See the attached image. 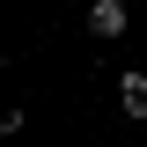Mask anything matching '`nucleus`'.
I'll return each instance as SVG.
<instances>
[{
    "instance_id": "nucleus-1",
    "label": "nucleus",
    "mask_w": 147,
    "mask_h": 147,
    "mask_svg": "<svg viewBox=\"0 0 147 147\" xmlns=\"http://www.w3.org/2000/svg\"><path fill=\"white\" fill-rule=\"evenodd\" d=\"M125 22H132L125 0H88V30L103 37V44H118V37H125Z\"/></svg>"
},
{
    "instance_id": "nucleus-2",
    "label": "nucleus",
    "mask_w": 147,
    "mask_h": 147,
    "mask_svg": "<svg viewBox=\"0 0 147 147\" xmlns=\"http://www.w3.org/2000/svg\"><path fill=\"white\" fill-rule=\"evenodd\" d=\"M118 110L147 125V74H140V66H125V74H118Z\"/></svg>"
}]
</instances>
